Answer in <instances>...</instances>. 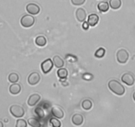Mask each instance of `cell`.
Returning a JSON list of instances; mask_svg holds the SVG:
<instances>
[{"instance_id":"21","label":"cell","mask_w":135,"mask_h":127,"mask_svg":"<svg viewBox=\"0 0 135 127\" xmlns=\"http://www.w3.org/2000/svg\"><path fill=\"white\" fill-rule=\"evenodd\" d=\"M19 80V75L17 73H15V72H13V73H11L8 76V80L9 82L12 83H17Z\"/></svg>"},{"instance_id":"3","label":"cell","mask_w":135,"mask_h":127,"mask_svg":"<svg viewBox=\"0 0 135 127\" xmlns=\"http://www.w3.org/2000/svg\"><path fill=\"white\" fill-rule=\"evenodd\" d=\"M35 19L31 15H25L21 19V24L25 28H28L32 27L35 23Z\"/></svg>"},{"instance_id":"16","label":"cell","mask_w":135,"mask_h":127,"mask_svg":"<svg viewBox=\"0 0 135 127\" xmlns=\"http://www.w3.org/2000/svg\"><path fill=\"white\" fill-rule=\"evenodd\" d=\"M97 9L101 12L105 13L109 9V4L107 2H101L97 5Z\"/></svg>"},{"instance_id":"19","label":"cell","mask_w":135,"mask_h":127,"mask_svg":"<svg viewBox=\"0 0 135 127\" xmlns=\"http://www.w3.org/2000/svg\"><path fill=\"white\" fill-rule=\"evenodd\" d=\"M57 74L60 79H66L68 75V72L66 68H60L57 71Z\"/></svg>"},{"instance_id":"2","label":"cell","mask_w":135,"mask_h":127,"mask_svg":"<svg viewBox=\"0 0 135 127\" xmlns=\"http://www.w3.org/2000/svg\"><path fill=\"white\" fill-rule=\"evenodd\" d=\"M9 111L11 115L16 118L23 117L25 115V110L21 106L18 105H13L10 107Z\"/></svg>"},{"instance_id":"11","label":"cell","mask_w":135,"mask_h":127,"mask_svg":"<svg viewBox=\"0 0 135 127\" xmlns=\"http://www.w3.org/2000/svg\"><path fill=\"white\" fill-rule=\"evenodd\" d=\"M76 17L79 22L85 21L87 17V14L83 8H78L76 11Z\"/></svg>"},{"instance_id":"18","label":"cell","mask_w":135,"mask_h":127,"mask_svg":"<svg viewBox=\"0 0 135 127\" xmlns=\"http://www.w3.org/2000/svg\"><path fill=\"white\" fill-rule=\"evenodd\" d=\"M109 4L113 9H118L121 7L122 2L121 0H110Z\"/></svg>"},{"instance_id":"25","label":"cell","mask_w":135,"mask_h":127,"mask_svg":"<svg viewBox=\"0 0 135 127\" xmlns=\"http://www.w3.org/2000/svg\"><path fill=\"white\" fill-rule=\"evenodd\" d=\"M16 127H26L27 126V122L25 120L22 119H19L17 120Z\"/></svg>"},{"instance_id":"28","label":"cell","mask_w":135,"mask_h":127,"mask_svg":"<svg viewBox=\"0 0 135 127\" xmlns=\"http://www.w3.org/2000/svg\"><path fill=\"white\" fill-rule=\"evenodd\" d=\"M89 27V23H88V21H84V23L82 24V28L84 30H88Z\"/></svg>"},{"instance_id":"17","label":"cell","mask_w":135,"mask_h":127,"mask_svg":"<svg viewBox=\"0 0 135 127\" xmlns=\"http://www.w3.org/2000/svg\"><path fill=\"white\" fill-rule=\"evenodd\" d=\"M35 43L38 46H41V47L45 46L47 43L46 37H44V36H38L36 38Z\"/></svg>"},{"instance_id":"9","label":"cell","mask_w":135,"mask_h":127,"mask_svg":"<svg viewBox=\"0 0 135 127\" xmlns=\"http://www.w3.org/2000/svg\"><path fill=\"white\" fill-rule=\"evenodd\" d=\"M41 95L37 93H33L28 97V101H27V103L29 106L32 107V106L36 105L38 101L41 100Z\"/></svg>"},{"instance_id":"22","label":"cell","mask_w":135,"mask_h":127,"mask_svg":"<svg viewBox=\"0 0 135 127\" xmlns=\"http://www.w3.org/2000/svg\"><path fill=\"white\" fill-rule=\"evenodd\" d=\"M28 123L30 126L32 127H39L41 126V123L35 118H30L28 119Z\"/></svg>"},{"instance_id":"23","label":"cell","mask_w":135,"mask_h":127,"mask_svg":"<svg viewBox=\"0 0 135 127\" xmlns=\"http://www.w3.org/2000/svg\"><path fill=\"white\" fill-rule=\"evenodd\" d=\"M105 49L104 48H99L96 50L95 53V56L97 58H103L105 54Z\"/></svg>"},{"instance_id":"7","label":"cell","mask_w":135,"mask_h":127,"mask_svg":"<svg viewBox=\"0 0 135 127\" xmlns=\"http://www.w3.org/2000/svg\"><path fill=\"white\" fill-rule=\"evenodd\" d=\"M41 80V76L38 72H32L28 77V83L31 85H35Z\"/></svg>"},{"instance_id":"15","label":"cell","mask_w":135,"mask_h":127,"mask_svg":"<svg viewBox=\"0 0 135 127\" xmlns=\"http://www.w3.org/2000/svg\"><path fill=\"white\" fill-rule=\"evenodd\" d=\"M52 61L53 63H54V65L57 68H62L64 66V61L63 60V59L60 56L56 55L53 57Z\"/></svg>"},{"instance_id":"4","label":"cell","mask_w":135,"mask_h":127,"mask_svg":"<svg viewBox=\"0 0 135 127\" xmlns=\"http://www.w3.org/2000/svg\"><path fill=\"white\" fill-rule=\"evenodd\" d=\"M129 58V54L125 49H120L117 52V60L120 64H125Z\"/></svg>"},{"instance_id":"8","label":"cell","mask_w":135,"mask_h":127,"mask_svg":"<svg viewBox=\"0 0 135 127\" xmlns=\"http://www.w3.org/2000/svg\"><path fill=\"white\" fill-rule=\"evenodd\" d=\"M121 80L124 84L126 85H128V86H132L134 84L135 81L134 77L133 75L131 74L130 73H124V74L122 76Z\"/></svg>"},{"instance_id":"26","label":"cell","mask_w":135,"mask_h":127,"mask_svg":"<svg viewBox=\"0 0 135 127\" xmlns=\"http://www.w3.org/2000/svg\"><path fill=\"white\" fill-rule=\"evenodd\" d=\"M35 113L36 115H37L39 118H43L44 116H45V112H44L43 110L41 108H40V107H37V108L35 109Z\"/></svg>"},{"instance_id":"10","label":"cell","mask_w":135,"mask_h":127,"mask_svg":"<svg viewBox=\"0 0 135 127\" xmlns=\"http://www.w3.org/2000/svg\"><path fill=\"white\" fill-rule=\"evenodd\" d=\"M51 113L53 116H55L57 119H62L64 116V113L63 110L58 106H54L52 108Z\"/></svg>"},{"instance_id":"14","label":"cell","mask_w":135,"mask_h":127,"mask_svg":"<svg viewBox=\"0 0 135 127\" xmlns=\"http://www.w3.org/2000/svg\"><path fill=\"white\" fill-rule=\"evenodd\" d=\"M72 122L75 125H81L84 123V116L81 114H74L72 117Z\"/></svg>"},{"instance_id":"12","label":"cell","mask_w":135,"mask_h":127,"mask_svg":"<svg viewBox=\"0 0 135 127\" xmlns=\"http://www.w3.org/2000/svg\"><path fill=\"white\" fill-rule=\"evenodd\" d=\"M99 21V17L97 14L92 13L88 16V23L91 27H95L98 23Z\"/></svg>"},{"instance_id":"30","label":"cell","mask_w":135,"mask_h":127,"mask_svg":"<svg viewBox=\"0 0 135 127\" xmlns=\"http://www.w3.org/2000/svg\"><path fill=\"white\" fill-rule=\"evenodd\" d=\"M133 99H134V101H135V92L133 93Z\"/></svg>"},{"instance_id":"13","label":"cell","mask_w":135,"mask_h":127,"mask_svg":"<svg viewBox=\"0 0 135 127\" xmlns=\"http://www.w3.org/2000/svg\"><path fill=\"white\" fill-rule=\"evenodd\" d=\"M9 92L11 94L16 95L19 94L21 91V86L20 84H17V83H13V84H11L9 86Z\"/></svg>"},{"instance_id":"6","label":"cell","mask_w":135,"mask_h":127,"mask_svg":"<svg viewBox=\"0 0 135 127\" xmlns=\"http://www.w3.org/2000/svg\"><path fill=\"white\" fill-rule=\"evenodd\" d=\"M26 10L28 13L32 15H36L37 14L39 13L41 11V8L36 3H28L27 6H26Z\"/></svg>"},{"instance_id":"27","label":"cell","mask_w":135,"mask_h":127,"mask_svg":"<svg viewBox=\"0 0 135 127\" xmlns=\"http://www.w3.org/2000/svg\"><path fill=\"white\" fill-rule=\"evenodd\" d=\"M85 2V0H71V3L75 6H81Z\"/></svg>"},{"instance_id":"29","label":"cell","mask_w":135,"mask_h":127,"mask_svg":"<svg viewBox=\"0 0 135 127\" xmlns=\"http://www.w3.org/2000/svg\"><path fill=\"white\" fill-rule=\"evenodd\" d=\"M0 127H3V124L1 120H0Z\"/></svg>"},{"instance_id":"1","label":"cell","mask_w":135,"mask_h":127,"mask_svg":"<svg viewBox=\"0 0 135 127\" xmlns=\"http://www.w3.org/2000/svg\"><path fill=\"white\" fill-rule=\"evenodd\" d=\"M108 87L113 93L119 95V96L123 95L125 93V89H124V86L117 80H110L108 83Z\"/></svg>"},{"instance_id":"20","label":"cell","mask_w":135,"mask_h":127,"mask_svg":"<svg viewBox=\"0 0 135 127\" xmlns=\"http://www.w3.org/2000/svg\"><path fill=\"white\" fill-rule=\"evenodd\" d=\"M92 105H93V104H92L91 101L89 100V99H85L81 103V107L84 110H86V111L91 109Z\"/></svg>"},{"instance_id":"5","label":"cell","mask_w":135,"mask_h":127,"mask_svg":"<svg viewBox=\"0 0 135 127\" xmlns=\"http://www.w3.org/2000/svg\"><path fill=\"white\" fill-rule=\"evenodd\" d=\"M53 66H54L53 61H52V60L50 58L46 59V60L42 62L41 65L42 72L44 74H45L49 73L52 70V69Z\"/></svg>"},{"instance_id":"24","label":"cell","mask_w":135,"mask_h":127,"mask_svg":"<svg viewBox=\"0 0 135 127\" xmlns=\"http://www.w3.org/2000/svg\"><path fill=\"white\" fill-rule=\"evenodd\" d=\"M50 123L54 127H60L61 122L56 118H51L50 119Z\"/></svg>"}]
</instances>
